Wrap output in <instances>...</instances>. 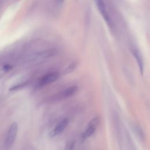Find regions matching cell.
<instances>
[{
  "label": "cell",
  "mask_w": 150,
  "mask_h": 150,
  "mask_svg": "<svg viewBox=\"0 0 150 150\" xmlns=\"http://www.w3.org/2000/svg\"><path fill=\"white\" fill-rule=\"evenodd\" d=\"M64 1V0H60V1H62H62Z\"/></svg>",
  "instance_id": "8fae6325"
},
{
  "label": "cell",
  "mask_w": 150,
  "mask_h": 150,
  "mask_svg": "<svg viewBox=\"0 0 150 150\" xmlns=\"http://www.w3.org/2000/svg\"><path fill=\"white\" fill-rule=\"evenodd\" d=\"M59 77V74L57 73H49L45 74L40 79L39 84L40 86H43L56 81Z\"/></svg>",
  "instance_id": "277c9868"
},
{
  "label": "cell",
  "mask_w": 150,
  "mask_h": 150,
  "mask_svg": "<svg viewBox=\"0 0 150 150\" xmlns=\"http://www.w3.org/2000/svg\"><path fill=\"white\" fill-rule=\"evenodd\" d=\"M17 132H18V124L16 122H14L11 124L7 133V135L6 138V144L8 146H11L13 144L15 139V138L16 137Z\"/></svg>",
  "instance_id": "3957f363"
},
{
  "label": "cell",
  "mask_w": 150,
  "mask_h": 150,
  "mask_svg": "<svg viewBox=\"0 0 150 150\" xmlns=\"http://www.w3.org/2000/svg\"><path fill=\"white\" fill-rule=\"evenodd\" d=\"M11 69H12V67H11L10 65H8V64L5 65V66L3 67V70H4L5 71H9V70H11Z\"/></svg>",
  "instance_id": "30bf717a"
},
{
  "label": "cell",
  "mask_w": 150,
  "mask_h": 150,
  "mask_svg": "<svg viewBox=\"0 0 150 150\" xmlns=\"http://www.w3.org/2000/svg\"><path fill=\"white\" fill-rule=\"evenodd\" d=\"M100 123V118L98 117L93 118L88 124L85 131L83 133L82 139L85 140L90 137L96 131L98 124Z\"/></svg>",
  "instance_id": "6da1fadb"
},
{
  "label": "cell",
  "mask_w": 150,
  "mask_h": 150,
  "mask_svg": "<svg viewBox=\"0 0 150 150\" xmlns=\"http://www.w3.org/2000/svg\"><path fill=\"white\" fill-rule=\"evenodd\" d=\"M78 90V87L76 86H71L66 88L62 94L63 98H67L74 95Z\"/></svg>",
  "instance_id": "52a82bcc"
},
{
  "label": "cell",
  "mask_w": 150,
  "mask_h": 150,
  "mask_svg": "<svg viewBox=\"0 0 150 150\" xmlns=\"http://www.w3.org/2000/svg\"><path fill=\"white\" fill-rule=\"evenodd\" d=\"M75 149V142L70 141L67 143L65 146L64 150H74Z\"/></svg>",
  "instance_id": "9c48e42d"
},
{
  "label": "cell",
  "mask_w": 150,
  "mask_h": 150,
  "mask_svg": "<svg viewBox=\"0 0 150 150\" xmlns=\"http://www.w3.org/2000/svg\"><path fill=\"white\" fill-rule=\"evenodd\" d=\"M96 4V5L98 9V12L100 15L102 16L104 21L106 22L107 25L110 27L111 26V21L110 20L109 15L107 12L105 4L103 0H94Z\"/></svg>",
  "instance_id": "7a4b0ae2"
},
{
  "label": "cell",
  "mask_w": 150,
  "mask_h": 150,
  "mask_svg": "<svg viewBox=\"0 0 150 150\" xmlns=\"http://www.w3.org/2000/svg\"><path fill=\"white\" fill-rule=\"evenodd\" d=\"M76 63H71V64H70L64 70V73L65 74H69L70 73H71L72 71H73L74 70V69L76 67Z\"/></svg>",
  "instance_id": "ba28073f"
},
{
  "label": "cell",
  "mask_w": 150,
  "mask_h": 150,
  "mask_svg": "<svg viewBox=\"0 0 150 150\" xmlns=\"http://www.w3.org/2000/svg\"><path fill=\"white\" fill-rule=\"evenodd\" d=\"M68 123H69V121L67 118H64V119L62 120L59 123L57 124V125L54 128V129L52 133V137L59 135L60 133H62L65 129V128L67 127Z\"/></svg>",
  "instance_id": "8992f818"
},
{
  "label": "cell",
  "mask_w": 150,
  "mask_h": 150,
  "mask_svg": "<svg viewBox=\"0 0 150 150\" xmlns=\"http://www.w3.org/2000/svg\"><path fill=\"white\" fill-rule=\"evenodd\" d=\"M131 52L137 61V63L139 67L140 73L142 76H143L144 72V61H143L142 57L140 52L137 49H133L131 50Z\"/></svg>",
  "instance_id": "5b68a950"
}]
</instances>
